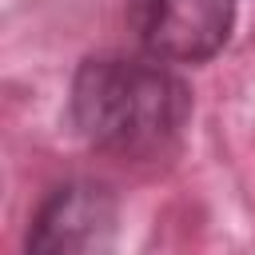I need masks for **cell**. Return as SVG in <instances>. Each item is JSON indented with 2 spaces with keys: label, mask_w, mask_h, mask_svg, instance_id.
<instances>
[{
  "label": "cell",
  "mask_w": 255,
  "mask_h": 255,
  "mask_svg": "<svg viewBox=\"0 0 255 255\" xmlns=\"http://www.w3.org/2000/svg\"><path fill=\"white\" fill-rule=\"evenodd\" d=\"M239 0H128V24L163 64H203L223 52Z\"/></svg>",
  "instance_id": "3957f363"
},
{
  "label": "cell",
  "mask_w": 255,
  "mask_h": 255,
  "mask_svg": "<svg viewBox=\"0 0 255 255\" xmlns=\"http://www.w3.org/2000/svg\"><path fill=\"white\" fill-rule=\"evenodd\" d=\"M120 251V199L108 183L68 179L56 183L32 211L24 255H116Z\"/></svg>",
  "instance_id": "7a4b0ae2"
},
{
  "label": "cell",
  "mask_w": 255,
  "mask_h": 255,
  "mask_svg": "<svg viewBox=\"0 0 255 255\" xmlns=\"http://www.w3.org/2000/svg\"><path fill=\"white\" fill-rule=\"evenodd\" d=\"M72 128L88 147L120 159L167 155L191 120L187 80L155 56H88L68 88Z\"/></svg>",
  "instance_id": "6da1fadb"
}]
</instances>
